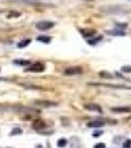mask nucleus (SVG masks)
I'll list each match as a JSON object with an SVG mask.
<instances>
[{
	"mask_svg": "<svg viewBox=\"0 0 131 148\" xmlns=\"http://www.w3.org/2000/svg\"><path fill=\"white\" fill-rule=\"evenodd\" d=\"M44 68H46V66H44V63L35 62L29 66L25 71H27V72H42L44 70Z\"/></svg>",
	"mask_w": 131,
	"mask_h": 148,
	"instance_id": "nucleus-1",
	"label": "nucleus"
},
{
	"mask_svg": "<svg viewBox=\"0 0 131 148\" xmlns=\"http://www.w3.org/2000/svg\"><path fill=\"white\" fill-rule=\"evenodd\" d=\"M54 26V23L50 22V21H40V22L35 24V28L40 31H47L51 29Z\"/></svg>",
	"mask_w": 131,
	"mask_h": 148,
	"instance_id": "nucleus-2",
	"label": "nucleus"
},
{
	"mask_svg": "<svg viewBox=\"0 0 131 148\" xmlns=\"http://www.w3.org/2000/svg\"><path fill=\"white\" fill-rule=\"evenodd\" d=\"M82 72H83L82 68L79 67V66H72V67H68L67 69H65L64 74L68 76H72V75H78V74H81Z\"/></svg>",
	"mask_w": 131,
	"mask_h": 148,
	"instance_id": "nucleus-3",
	"label": "nucleus"
},
{
	"mask_svg": "<svg viewBox=\"0 0 131 148\" xmlns=\"http://www.w3.org/2000/svg\"><path fill=\"white\" fill-rule=\"evenodd\" d=\"M85 109H87L88 111H92V112H98V113H102V108L101 106H99L96 103H90V104H87L84 106Z\"/></svg>",
	"mask_w": 131,
	"mask_h": 148,
	"instance_id": "nucleus-4",
	"label": "nucleus"
},
{
	"mask_svg": "<svg viewBox=\"0 0 131 148\" xmlns=\"http://www.w3.org/2000/svg\"><path fill=\"white\" fill-rule=\"evenodd\" d=\"M106 125V121L104 120H95V121H92L90 123H88V126L89 127H93V128H99V127H102Z\"/></svg>",
	"mask_w": 131,
	"mask_h": 148,
	"instance_id": "nucleus-5",
	"label": "nucleus"
},
{
	"mask_svg": "<svg viewBox=\"0 0 131 148\" xmlns=\"http://www.w3.org/2000/svg\"><path fill=\"white\" fill-rule=\"evenodd\" d=\"M35 105L40 107H42V108H49V107L57 106L56 103L51 102V101H44V100H42V101H35Z\"/></svg>",
	"mask_w": 131,
	"mask_h": 148,
	"instance_id": "nucleus-6",
	"label": "nucleus"
},
{
	"mask_svg": "<svg viewBox=\"0 0 131 148\" xmlns=\"http://www.w3.org/2000/svg\"><path fill=\"white\" fill-rule=\"evenodd\" d=\"M111 111L113 113H131V107H114L111 108Z\"/></svg>",
	"mask_w": 131,
	"mask_h": 148,
	"instance_id": "nucleus-7",
	"label": "nucleus"
},
{
	"mask_svg": "<svg viewBox=\"0 0 131 148\" xmlns=\"http://www.w3.org/2000/svg\"><path fill=\"white\" fill-rule=\"evenodd\" d=\"M33 126H34L35 130H42V128L46 127V123L42 120H40V119H37V120L34 121V123H33Z\"/></svg>",
	"mask_w": 131,
	"mask_h": 148,
	"instance_id": "nucleus-8",
	"label": "nucleus"
},
{
	"mask_svg": "<svg viewBox=\"0 0 131 148\" xmlns=\"http://www.w3.org/2000/svg\"><path fill=\"white\" fill-rule=\"evenodd\" d=\"M81 34L84 36L85 38H91L93 36L96 35V31L91 30V29H85V30H80Z\"/></svg>",
	"mask_w": 131,
	"mask_h": 148,
	"instance_id": "nucleus-9",
	"label": "nucleus"
},
{
	"mask_svg": "<svg viewBox=\"0 0 131 148\" xmlns=\"http://www.w3.org/2000/svg\"><path fill=\"white\" fill-rule=\"evenodd\" d=\"M108 35L111 36H124L125 32L124 30H121V29H114V30H111V31H106Z\"/></svg>",
	"mask_w": 131,
	"mask_h": 148,
	"instance_id": "nucleus-10",
	"label": "nucleus"
},
{
	"mask_svg": "<svg viewBox=\"0 0 131 148\" xmlns=\"http://www.w3.org/2000/svg\"><path fill=\"white\" fill-rule=\"evenodd\" d=\"M15 64H17V65H21V66H28L30 65L31 61L30 60H26V59H15V60L13 61Z\"/></svg>",
	"mask_w": 131,
	"mask_h": 148,
	"instance_id": "nucleus-11",
	"label": "nucleus"
},
{
	"mask_svg": "<svg viewBox=\"0 0 131 148\" xmlns=\"http://www.w3.org/2000/svg\"><path fill=\"white\" fill-rule=\"evenodd\" d=\"M39 42H44V44H48V42H50L51 40V38L49 37V36H40V37H38L37 39Z\"/></svg>",
	"mask_w": 131,
	"mask_h": 148,
	"instance_id": "nucleus-12",
	"label": "nucleus"
},
{
	"mask_svg": "<svg viewBox=\"0 0 131 148\" xmlns=\"http://www.w3.org/2000/svg\"><path fill=\"white\" fill-rule=\"evenodd\" d=\"M31 44V39H26V40H23L22 42H20L18 44V47L20 49H23V47H26L28 45Z\"/></svg>",
	"mask_w": 131,
	"mask_h": 148,
	"instance_id": "nucleus-13",
	"label": "nucleus"
},
{
	"mask_svg": "<svg viewBox=\"0 0 131 148\" xmlns=\"http://www.w3.org/2000/svg\"><path fill=\"white\" fill-rule=\"evenodd\" d=\"M66 145H67V140L64 139V138H61V139H59L58 141H57V146L58 147H65Z\"/></svg>",
	"mask_w": 131,
	"mask_h": 148,
	"instance_id": "nucleus-14",
	"label": "nucleus"
},
{
	"mask_svg": "<svg viewBox=\"0 0 131 148\" xmlns=\"http://www.w3.org/2000/svg\"><path fill=\"white\" fill-rule=\"evenodd\" d=\"M102 39H103V37H102V36H100V37H98V38H95V39H93L92 40H88V42H89L90 45H96L97 42H101Z\"/></svg>",
	"mask_w": 131,
	"mask_h": 148,
	"instance_id": "nucleus-15",
	"label": "nucleus"
},
{
	"mask_svg": "<svg viewBox=\"0 0 131 148\" xmlns=\"http://www.w3.org/2000/svg\"><path fill=\"white\" fill-rule=\"evenodd\" d=\"M21 133H22V130L19 127H15L11 131V135H17V134H21Z\"/></svg>",
	"mask_w": 131,
	"mask_h": 148,
	"instance_id": "nucleus-16",
	"label": "nucleus"
},
{
	"mask_svg": "<svg viewBox=\"0 0 131 148\" xmlns=\"http://www.w3.org/2000/svg\"><path fill=\"white\" fill-rule=\"evenodd\" d=\"M121 71H122V72H126V73H130L131 72V65L122 66V67H121Z\"/></svg>",
	"mask_w": 131,
	"mask_h": 148,
	"instance_id": "nucleus-17",
	"label": "nucleus"
},
{
	"mask_svg": "<svg viewBox=\"0 0 131 148\" xmlns=\"http://www.w3.org/2000/svg\"><path fill=\"white\" fill-rule=\"evenodd\" d=\"M115 27L117 29H121V30H124V29L127 27V24L126 23H116L115 24Z\"/></svg>",
	"mask_w": 131,
	"mask_h": 148,
	"instance_id": "nucleus-18",
	"label": "nucleus"
},
{
	"mask_svg": "<svg viewBox=\"0 0 131 148\" xmlns=\"http://www.w3.org/2000/svg\"><path fill=\"white\" fill-rule=\"evenodd\" d=\"M123 148H131V140L130 139H126L122 144Z\"/></svg>",
	"mask_w": 131,
	"mask_h": 148,
	"instance_id": "nucleus-19",
	"label": "nucleus"
},
{
	"mask_svg": "<svg viewBox=\"0 0 131 148\" xmlns=\"http://www.w3.org/2000/svg\"><path fill=\"white\" fill-rule=\"evenodd\" d=\"M106 144H104V143H103V142L97 143V144L94 146V148H106Z\"/></svg>",
	"mask_w": 131,
	"mask_h": 148,
	"instance_id": "nucleus-20",
	"label": "nucleus"
},
{
	"mask_svg": "<svg viewBox=\"0 0 131 148\" xmlns=\"http://www.w3.org/2000/svg\"><path fill=\"white\" fill-rule=\"evenodd\" d=\"M103 133H104V131H95L94 132V137H99V136H101V135H103Z\"/></svg>",
	"mask_w": 131,
	"mask_h": 148,
	"instance_id": "nucleus-21",
	"label": "nucleus"
},
{
	"mask_svg": "<svg viewBox=\"0 0 131 148\" xmlns=\"http://www.w3.org/2000/svg\"><path fill=\"white\" fill-rule=\"evenodd\" d=\"M87 1H93V0H87Z\"/></svg>",
	"mask_w": 131,
	"mask_h": 148,
	"instance_id": "nucleus-22",
	"label": "nucleus"
},
{
	"mask_svg": "<svg viewBox=\"0 0 131 148\" xmlns=\"http://www.w3.org/2000/svg\"><path fill=\"white\" fill-rule=\"evenodd\" d=\"M130 1H131V0H130Z\"/></svg>",
	"mask_w": 131,
	"mask_h": 148,
	"instance_id": "nucleus-23",
	"label": "nucleus"
}]
</instances>
